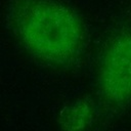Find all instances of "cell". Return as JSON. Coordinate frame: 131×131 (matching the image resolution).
<instances>
[{
    "mask_svg": "<svg viewBox=\"0 0 131 131\" xmlns=\"http://www.w3.org/2000/svg\"><path fill=\"white\" fill-rule=\"evenodd\" d=\"M16 27L27 46L47 59L71 58L81 45L78 19L69 9L52 1L27 2L17 13Z\"/></svg>",
    "mask_w": 131,
    "mask_h": 131,
    "instance_id": "cell-1",
    "label": "cell"
},
{
    "mask_svg": "<svg viewBox=\"0 0 131 131\" xmlns=\"http://www.w3.org/2000/svg\"><path fill=\"white\" fill-rule=\"evenodd\" d=\"M103 94L112 101L131 98V33L118 36L107 47L99 73Z\"/></svg>",
    "mask_w": 131,
    "mask_h": 131,
    "instance_id": "cell-2",
    "label": "cell"
}]
</instances>
